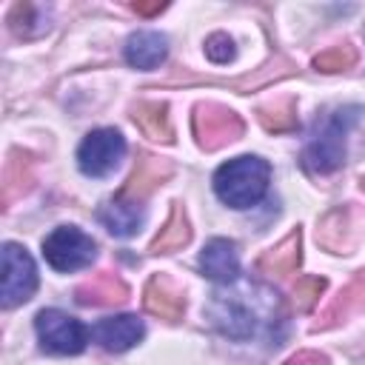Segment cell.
Listing matches in <instances>:
<instances>
[{"mask_svg":"<svg viewBox=\"0 0 365 365\" xmlns=\"http://www.w3.org/2000/svg\"><path fill=\"white\" fill-rule=\"evenodd\" d=\"M208 322L228 339H251L259 331L274 328L279 319V297L259 282H237L211 294L205 305Z\"/></svg>","mask_w":365,"mask_h":365,"instance_id":"1","label":"cell"},{"mask_svg":"<svg viewBox=\"0 0 365 365\" xmlns=\"http://www.w3.org/2000/svg\"><path fill=\"white\" fill-rule=\"evenodd\" d=\"M359 108L348 106V108H334L322 117H317L314 131L302 148V165L311 174H331L342 165L345 160V134L351 128V123L356 120Z\"/></svg>","mask_w":365,"mask_h":365,"instance_id":"2","label":"cell"},{"mask_svg":"<svg viewBox=\"0 0 365 365\" xmlns=\"http://www.w3.org/2000/svg\"><path fill=\"white\" fill-rule=\"evenodd\" d=\"M268 180H271V165L262 157L242 154L217 168L214 191L231 208H251L265 197Z\"/></svg>","mask_w":365,"mask_h":365,"instance_id":"3","label":"cell"},{"mask_svg":"<svg viewBox=\"0 0 365 365\" xmlns=\"http://www.w3.org/2000/svg\"><path fill=\"white\" fill-rule=\"evenodd\" d=\"M191 123H194V137H197L200 148H205V151H217V148L240 140L245 131L242 117L222 103H200L194 108Z\"/></svg>","mask_w":365,"mask_h":365,"instance_id":"4","label":"cell"},{"mask_svg":"<svg viewBox=\"0 0 365 365\" xmlns=\"http://www.w3.org/2000/svg\"><path fill=\"white\" fill-rule=\"evenodd\" d=\"M43 254L54 271H77L91 265L97 257V242L77 225H60L43 240Z\"/></svg>","mask_w":365,"mask_h":365,"instance_id":"5","label":"cell"},{"mask_svg":"<svg viewBox=\"0 0 365 365\" xmlns=\"http://www.w3.org/2000/svg\"><path fill=\"white\" fill-rule=\"evenodd\" d=\"M37 288V268L29 251L17 242L3 245V288H0V302L3 308H14L26 302Z\"/></svg>","mask_w":365,"mask_h":365,"instance_id":"6","label":"cell"},{"mask_svg":"<svg viewBox=\"0 0 365 365\" xmlns=\"http://www.w3.org/2000/svg\"><path fill=\"white\" fill-rule=\"evenodd\" d=\"M123 157H125V140L114 128H97V131L86 134V140L77 148V165L88 177L111 174Z\"/></svg>","mask_w":365,"mask_h":365,"instance_id":"7","label":"cell"},{"mask_svg":"<svg viewBox=\"0 0 365 365\" xmlns=\"http://www.w3.org/2000/svg\"><path fill=\"white\" fill-rule=\"evenodd\" d=\"M34 328H37L40 345L51 354H80L86 348V339H88L86 325L80 319L57 311V308L40 311L34 319Z\"/></svg>","mask_w":365,"mask_h":365,"instance_id":"8","label":"cell"},{"mask_svg":"<svg viewBox=\"0 0 365 365\" xmlns=\"http://www.w3.org/2000/svg\"><path fill=\"white\" fill-rule=\"evenodd\" d=\"M171 174H174V165L168 163V160H163V157H154V154H140V160H137V165H134V171L128 174V180H125V185L120 188V200H128V202H140L143 205V200L154 191V188H160L163 182H168L171 180Z\"/></svg>","mask_w":365,"mask_h":365,"instance_id":"9","label":"cell"},{"mask_svg":"<svg viewBox=\"0 0 365 365\" xmlns=\"http://www.w3.org/2000/svg\"><path fill=\"white\" fill-rule=\"evenodd\" d=\"M317 242L331 254H351L356 245V211L351 205L328 211L317 225Z\"/></svg>","mask_w":365,"mask_h":365,"instance_id":"10","label":"cell"},{"mask_svg":"<svg viewBox=\"0 0 365 365\" xmlns=\"http://www.w3.org/2000/svg\"><path fill=\"white\" fill-rule=\"evenodd\" d=\"M143 305L151 317L177 322L182 319V311H185V294L168 274H154L143 291Z\"/></svg>","mask_w":365,"mask_h":365,"instance_id":"11","label":"cell"},{"mask_svg":"<svg viewBox=\"0 0 365 365\" xmlns=\"http://www.w3.org/2000/svg\"><path fill=\"white\" fill-rule=\"evenodd\" d=\"M145 328L134 314H120V317H106L91 328L94 342H100V348L111 351V354H123L131 345H137L143 339Z\"/></svg>","mask_w":365,"mask_h":365,"instance_id":"12","label":"cell"},{"mask_svg":"<svg viewBox=\"0 0 365 365\" xmlns=\"http://www.w3.org/2000/svg\"><path fill=\"white\" fill-rule=\"evenodd\" d=\"M80 305H97V308H108V305H120L128 299V285L123 282L120 274L111 271H97L88 279H83L74 291Z\"/></svg>","mask_w":365,"mask_h":365,"instance_id":"13","label":"cell"},{"mask_svg":"<svg viewBox=\"0 0 365 365\" xmlns=\"http://www.w3.org/2000/svg\"><path fill=\"white\" fill-rule=\"evenodd\" d=\"M365 311V271H359L334 299L331 305L319 314V319L314 322V331H328V328H336L339 322L351 319L354 314Z\"/></svg>","mask_w":365,"mask_h":365,"instance_id":"14","label":"cell"},{"mask_svg":"<svg viewBox=\"0 0 365 365\" xmlns=\"http://www.w3.org/2000/svg\"><path fill=\"white\" fill-rule=\"evenodd\" d=\"M299 259H302V234L297 228L282 242L262 251V257L257 259V271L265 274V277H288V274L297 271Z\"/></svg>","mask_w":365,"mask_h":365,"instance_id":"15","label":"cell"},{"mask_svg":"<svg viewBox=\"0 0 365 365\" xmlns=\"http://www.w3.org/2000/svg\"><path fill=\"white\" fill-rule=\"evenodd\" d=\"M34 182V160L31 154L11 151L6 165H3V180H0V200L3 208H9L14 200H20Z\"/></svg>","mask_w":365,"mask_h":365,"instance_id":"16","label":"cell"},{"mask_svg":"<svg viewBox=\"0 0 365 365\" xmlns=\"http://www.w3.org/2000/svg\"><path fill=\"white\" fill-rule=\"evenodd\" d=\"M200 265H202V274L211 277L214 282H234L240 274V259H237L234 242L211 240L200 254Z\"/></svg>","mask_w":365,"mask_h":365,"instance_id":"17","label":"cell"},{"mask_svg":"<svg viewBox=\"0 0 365 365\" xmlns=\"http://www.w3.org/2000/svg\"><path fill=\"white\" fill-rule=\"evenodd\" d=\"M97 220L106 225V231H111L114 237H131L134 231H140L145 211L140 202H128V200H108L103 202V208L97 211Z\"/></svg>","mask_w":365,"mask_h":365,"instance_id":"18","label":"cell"},{"mask_svg":"<svg viewBox=\"0 0 365 365\" xmlns=\"http://www.w3.org/2000/svg\"><path fill=\"white\" fill-rule=\"evenodd\" d=\"M131 120L140 125V131L157 143H171L174 140V128H171V114L165 103L157 100H140L131 108Z\"/></svg>","mask_w":365,"mask_h":365,"instance_id":"19","label":"cell"},{"mask_svg":"<svg viewBox=\"0 0 365 365\" xmlns=\"http://www.w3.org/2000/svg\"><path fill=\"white\" fill-rule=\"evenodd\" d=\"M168 54V40L157 31H137L125 40V60L137 68H157Z\"/></svg>","mask_w":365,"mask_h":365,"instance_id":"20","label":"cell"},{"mask_svg":"<svg viewBox=\"0 0 365 365\" xmlns=\"http://www.w3.org/2000/svg\"><path fill=\"white\" fill-rule=\"evenodd\" d=\"M191 240V225H188V217H185V208L182 205H174L165 225L160 228V234L151 240V254H171V251H180L182 245H188Z\"/></svg>","mask_w":365,"mask_h":365,"instance_id":"21","label":"cell"},{"mask_svg":"<svg viewBox=\"0 0 365 365\" xmlns=\"http://www.w3.org/2000/svg\"><path fill=\"white\" fill-rule=\"evenodd\" d=\"M257 117L262 123V128L268 134H285V131H294L297 128V103L291 97L285 100H274V103H265L257 108Z\"/></svg>","mask_w":365,"mask_h":365,"instance_id":"22","label":"cell"},{"mask_svg":"<svg viewBox=\"0 0 365 365\" xmlns=\"http://www.w3.org/2000/svg\"><path fill=\"white\" fill-rule=\"evenodd\" d=\"M356 60H359L356 46H351V43H336V46H331V48H325V51H319V54L314 57V68H317V71H325V74H336V71L354 68Z\"/></svg>","mask_w":365,"mask_h":365,"instance_id":"23","label":"cell"},{"mask_svg":"<svg viewBox=\"0 0 365 365\" xmlns=\"http://www.w3.org/2000/svg\"><path fill=\"white\" fill-rule=\"evenodd\" d=\"M9 26L17 37H34V34L48 29L46 23L37 20V6H31V3H17L9 14Z\"/></svg>","mask_w":365,"mask_h":365,"instance_id":"24","label":"cell"},{"mask_svg":"<svg viewBox=\"0 0 365 365\" xmlns=\"http://www.w3.org/2000/svg\"><path fill=\"white\" fill-rule=\"evenodd\" d=\"M322 291H325V279L322 277H299L294 282V291H291L297 311H311L319 302Z\"/></svg>","mask_w":365,"mask_h":365,"instance_id":"25","label":"cell"},{"mask_svg":"<svg viewBox=\"0 0 365 365\" xmlns=\"http://www.w3.org/2000/svg\"><path fill=\"white\" fill-rule=\"evenodd\" d=\"M205 54L214 63H228V60H234V40L228 34L217 31V34H211L205 40Z\"/></svg>","mask_w":365,"mask_h":365,"instance_id":"26","label":"cell"},{"mask_svg":"<svg viewBox=\"0 0 365 365\" xmlns=\"http://www.w3.org/2000/svg\"><path fill=\"white\" fill-rule=\"evenodd\" d=\"M282 365H328V356L319 354V351H297Z\"/></svg>","mask_w":365,"mask_h":365,"instance_id":"27","label":"cell"},{"mask_svg":"<svg viewBox=\"0 0 365 365\" xmlns=\"http://www.w3.org/2000/svg\"><path fill=\"white\" fill-rule=\"evenodd\" d=\"M165 6L168 3H160V0H154V3H131V11H137V14H143V17H154V14H160V11H165Z\"/></svg>","mask_w":365,"mask_h":365,"instance_id":"28","label":"cell"},{"mask_svg":"<svg viewBox=\"0 0 365 365\" xmlns=\"http://www.w3.org/2000/svg\"><path fill=\"white\" fill-rule=\"evenodd\" d=\"M359 185H362V191H365V177H362V182H359Z\"/></svg>","mask_w":365,"mask_h":365,"instance_id":"29","label":"cell"}]
</instances>
